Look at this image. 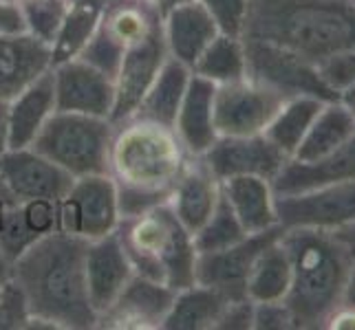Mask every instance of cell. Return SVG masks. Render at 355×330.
<instances>
[{
    "label": "cell",
    "mask_w": 355,
    "mask_h": 330,
    "mask_svg": "<svg viewBox=\"0 0 355 330\" xmlns=\"http://www.w3.org/2000/svg\"><path fill=\"white\" fill-rule=\"evenodd\" d=\"M87 240L53 231L35 240L18 260L9 277L20 286L31 313V328L93 330L97 313L87 291Z\"/></svg>",
    "instance_id": "1"
},
{
    "label": "cell",
    "mask_w": 355,
    "mask_h": 330,
    "mask_svg": "<svg viewBox=\"0 0 355 330\" xmlns=\"http://www.w3.org/2000/svg\"><path fill=\"white\" fill-rule=\"evenodd\" d=\"M190 156L173 128L137 117L117 124L108 176L115 181L121 218L139 216L168 203Z\"/></svg>",
    "instance_id": "2"
},
{
    "label": "cell",
    "mask_w": 355,
    "mask_h": 330,
    "mask_svg": "<svg viewBox=\"0 0 355 330\" xmlns=\"http://www.w3.org/2000/svg\"><path fill=\"white\" fill-rule=\"evenodd\" d=\"M243 38L285 46L311 64L355 48L353 0H250Z\"/></svg>",
    "instance_id": "3"
},
{
    "label": "cell",
    "mask_w": 355,
    "mask_h": 330,
    "mask_svg": "<svg viewBox=\"0 0 355 330\" xmlns=\"http://www.w3.org/2000/svg\"><path fill=\"white\" fill-rule=\"evenodd\" d=\"M291 260V288L285 297L296 330H322L342 306L353 264L331 231L283 229Z\"/></svg>",
    "instance_id": "4"
},
{
    "label": "cell",
    "mask_w": 355,
    "mask_h": 330,
    "mask_svg": "<svg viewBox=\"0 0 355 330\" xmlns=\"http://www.w3.org/2000/svg\"><path fill=\"white\" fill-rule=\"evenodd\" d=\"M117 238L132 271L181 291L197 282L199 251L194 234L181 223L168 203L132 218H121Z\"/></svg>",
    "instance_id": "5"
},
{
    "label": "cell",
    "mask_w": 355,
    "mask_h": 330,
    "mask_svg": "<svg viewBox=\"0 0 355 330\" xmlns=\"http://www.w3.org/2000/svg\"><path fill=\"white\" fill-rule=\"evenodd\" d=\"M113 132L115 124L106 117L55 110L31 148L73 178L108 174Z\"/></svg>",
    "instance_id": "6"
},
{
    "label": "cell",
    "mask_w": 355,
    "mask_h": 330,
    "mask_svg": "<svg viewBox=\"0 0 355 330\" xmlns=\"http://www.w3.org/2000/svg\"><path fill=\"white\" fill-rule=\"evenodd\" d=\"M162 24L164 14L155 0H106L100 24L80 53V59L115 77L128 48Z\"/></svg>",
    "instance_id": "7"
},
{
    "label": "cell",
    "mask_w": 355,
    "mask_h": 330,
    "mask_svg": "<svg viewBox=\"0 0 355 330\" xmlns=\"http://www.w3.org/2000/svg\"><path fill=\"white\" fill-rule=\"evenodd\" d=\"M248 57V77L276 91L285 100L291 97H318L322 102L338 100V95L322 82L318 66L298 53L265 40L243 38Z\"/></svg>",
    "instance_id": "8"
},
{
    "label": "cell",
    "mask_w": 355,
    "mask_h": 330,
    "mask_svg": "<svg viewBox=\"0 0 355 330\" xmlns=\"http://www.w3.org/2000/svg\"><path fill=\"white\" fill-rule=\"evenodd\" d=\"M58 220L60 231L87 242L117 231L121 214L115 181L108 174L76 178L58 201Z\"/></svg>",
    "instance_id": "9"
},
{
    "label": "cell",
    "mask_w": 355,
    "mask_h": 330,
    "mask_svg": "<svg viewBox=\"0 0 355 330\" xmlns=\"http://www.w3.org/2000/svg\"><path fill=\"white\" fill-rule=\"evenodd\" d=\"M285 104V97L250 77L216 86L214 124L218 137L263 134Z\"/></svg>",
    "instance_id": "10"
},
{
    "label": "cell",
    "mask_w": 355,
    "mask_h": 330,
    "mask_svg": "<svg viewBox=\"0 0 355 330\" xmlns=\"http://www.w3.org/2000/svg\"><path fill=\"white\" fill-rule=\"evenodd\" d=\"M280 229L338 231L355 223V183H331L276 196Z\"/></svg>",
    "instance_id": "11"
},
{
    "label": "cell",
    "mask_w": 355,
    "mask_h": 330,
    "mask_svg": "<svg viewBox=\"0 0 355 330\" xmlns=\"http://www.w3.org/2000/svg\"><path fill=\"white\" fill-rule=\"evenodd\" d=\"M55 110L111 119L115 106V82L100 68L76 57L51 66Z\"/></svg>",
    "instance_id": "12"
},
{
    "label": "cell",
    "mask_w": 355,
    "mask_h": 330,
    "mask_svg": "<svg viewBox=\"0 0 355 330\" xmlns=\"http://www.w3.org/2000/svg\"><path fill=\"white\" fill-rule=\"evenodd\" d=\"M168 48L164 40V24L155 29L144 40L132 44L124 53L115 73V106L111 113V121L117 126L135 115L141 97L148 91L157 73L168 59Z\"/></svg>",
    "instance_id": "13"
},
{
    "label": "cell",
    "mask_w": 355,
    "mask_h": 330,
    "mask_svg": "<svg viewBox=\"0 0 355 330\" xmlns=\"http://www.w3.org/2000/svg\"><path fill=\"white\" fill-rule=\"evenodd\" d=\"M280 227L252 234L227 249L214 253H199L197 260V282L216 288L221 295L232 300L248 297V277L261 251L269 242L280 236Z\"/></svg>",
    "instance_id": "14"
},
{
    "label": "cell",
    "mask_w": 355,
    "mask_h": 330,
    "mask_svg": "<svg viewBox=\"0 0 355 330\" xmlns=\"http://www.w3.org/2000/svg\"><path fill=\"white\" fill-rule=\"evenodd\" d=\"M170 286L135 273L117 300L97 317V328L108 330H155L162 328L175 302Z\"/></svg>",
    "instance_id": "15"
},
{
    "label": "cell",
    "mask_w": 355,
    "mask_h": 330,
    "mask_svg": "<svg viewBox=\"0 0 355 330\" xmlns=\"http://www.w3.org/2000/svg\"><path fill=\"white\" fill-rule=\"evenodd\" d=\"M0 181L18 201L58 203L76 178L29 145V148H9L0 156Z\"/></svg>",
    "instance_id": "16"
},
{
    "label": "cell",
    "mask_w": 355,
    "mask_h": 330,
    "mask_svg": "<svg viewBox=\"0 0 355 330\" xmlns=\"http://www.w3.org/2000/svg\"><path fill=\"white\" fill-rule=\"evenodd\" d=\"M218 181L234 176H261L274 181L287 156L265 134L252 137H218L203 156Z\"/></svg>",
    "instance_id": "17"
},
{
    "label": "cell",
    "mask_w": 355,
    "mask_h": 330,
    "mask_svg": "<svg viewBox=\"0 0 355 330\" xmlns=\"http://www.w3.org/2000/svg\"><path fill=\"white\" fill-rule=\"evenodd\" d=\"M84 271H87V291L91 306L100 317L106 309H111V304L135 275L128 255L115 231L87 244Z\"/></svg>",
    "instance_id": "18"
},
{
    "label": "cell",
    "mask_w": 355,
    "mask_h": 330,
    "mask_svg": "<svg viewBox=\"0 0 355 330\" xmlns=\"http://www.w3.org/2000/svg\"><path fill=\"white\" fill-rule=\"evenodd\" d=\"M60 229L55 201H9L0 212V253L18 260L35 240Z\"/></svg>",
    "instance_id": "19"
},
{
    "label": "cell",
    "mask_w": 355,
    "mask_h": 330,
    "mask_svg": "<svg viewBox=\"0 0 355 330\" xmlns=\"http://www.w3.org/2000/svg\"><path fill=\"white\" fill-rule=\"evenodd\" d=\"M331 183H355V132L340 148L315 163L287 158L272 185L276 196H283V194H298L320 185H331Z\"/></svg>",
    "instance_id": "20"
},
{
    "label": "cell",
    "mask_w": 355,
    "mask_h": 330,
    "mask_svg": "<svg viewBox=\"0 0 355 330\" xmlns=\"http://www.w3.org/2000/svg\"><path fill=\"white\" fill-rule=\"evenodd\" d=\"M221 181L212 174L207 163L201 156H190L188 165L183 167L181 176L175 183L168 205L194 234L212 216L221 201Z\"/></svg>",
    "instance_id": "21"
},
{
    "label": "cell",
    "mask_w": 355,
    "mask_h": 330,
    "mask_svg": "<svg viewBox=\"0 0 355 330\" xmlns=\"http://www.w3.org/2000/svg\"><path fill=\"white\" fill-rule=\"evenodd\" d=\"M216 35L218 27L197 0H186L164 11V40L168 55L190 68Z\"/></svg>",
    "instance_id": "22"
},
{
    "label": "cell",
    "mask_w": 355,
    "mask_h": 330,
    "mask_svg": "<svg viewBox=\"0 0 355 330\" xmlns=\"http://www.w3.org/2000/svg\"><path fill=\"white\" fill-rule=\"evenodd\" d=\"M214 93L216 84L192 73L173 126L183 148L192 156H203L218 139L214 124Z\"/></svg>",
    "instance_id": "23"
},
{
    "label": "cell",
    "mask_w": 355,
    "mask_h": 330,
    "mask_svg": "<svg viewBox=\"0 0 355 330\" xmlns=\"http://www.w3.org/2000/svg\"><path fill=\"white\" fill-rule=\"evenodd\" d=\"M55 113L53 73L49 68L7 102L9 148H29Z\"/></svg>",
    "instance_id": "24"
},
{
    "label": "cell",
    "mask_w": 355,
    "mask_h": 330,
    "mask_svg": "<svg viewBox=\"0 0 355 330\" xmlns=\"http://www.w3.org/2000/svg\"><path fill=\"white\" fill-rule=\"evenodd\" d=\"M51 68V46L31 35H0V102H9Z\"/></svg>",
    "instance_id": "25"
},
{
    "label": "cell",
    "mask_w": 355,
    "mask_h": 330,
    "mask_svg": "<svg viewBox=\"0 0 355 330\" xmlns=\"http://www.w3.org/2000/svg\"><path fill=\"white\" fill-rule=\"evenodd\" d=\"M221 190L248 236L278 227L276 192L269 178L234 176L221 181Z\"/></svg>",
    "instance_id": "26"
},
{
    "label": "cell",
    "mask_w": 355,
    "mask_h": 330,
    "mask_svg": "<svg viewBox=\"0 0 355 330\" xmlns=\"http://www.w3.org/2000/svg\"><path fill=\"white\" fill-rule=\"evenodd\" d=\"M190 77H192L190 66L181 64L175 57H168L166 64L162 66V71L157 73V77L148 86V91L141 97L132 117L173 128L179 106L183 102V95L188 91Z\"/></svg>",
    "instance_id": "27"
},
{
    "label": "cell",
    "mask_w": 355,
    "mask_h": 330,
    "mask_svg": "<svg viewBox=\"0 0 355 330\" xmlns=\"http://www.w3.org/2000/svg\"><path fill=\"white\" fill-rule=\"evenodd\" d=\"M355 132V115L338 100L324 102L320 113L315 115L311 128L304 134L302 143L298 145L296 158L300 163H315L329 156L336 148H340L351 134Z\"/></svg>",
    "instance_id": "28"
},
{
    "label": "cell",
    "mask_w": 355,
    "mask_h": 330,
    "mask_svg": "<svg viewBox=\"0 0 355 330\" xmlns=\"http://www.w3.org/2000/svg\"><path fill=\"white\" fill-rule=\"evenodd\" d=\"M230 300L216 288L194 282L175 293V302L164 322V330H216Z\"/></svg>",
    "instance_id": "29"
},
{
    "label": "cell",
    "mask_w": 355,
    "mask_h": 330,
    "mask_svg": "<svg viewBox=\"0 0 355 330\" xmlns=\"http://www.w3.org/2000/svg\"><path fill=\"white\" fill-rule=\"evenodd\" d=\"M280 236L267 244L252 266L248 277V300L254 304L285 302L291 288V260Z\"/></svg>",
    "instance_id": "30"
},
{
    "label": "cell",
    "mask_w": 355,
    "mask_h": 330,
    "mask_svg": "<svg viewBox=\"0 0 355 330\" xmlns=\"http://www.w3.org/2000/svg\"><path fill=\"white\" fill-rule=\"evenodd\" d=\"M106 0H69L67 16L51 44V66L80 57L97 29Z\"/></svg>",
    "instance_id": "31"
},
{
    "label": "cell",
    "mask_w": 355,
    "mask_h": 330,
    "mask_svg": "<svg viewBox=\"0 0 355 330\" xmlns=\"http://www.w3.org/2000/svg\"><path fill=\"white\" fill-rule=\"evenodd\" d=\"M322 104H324L322 100H318V97H307V95L285 100V104L280 106L276 117L272 119V124L267 126V130L263 134L287 158H291L296 154L298 145L302 143L304 134H307V130L311 128L315 115L320 113Z\"/></svg>",
    "instance_id": "32"
},
{
    "label": "cell",
    "mask_w": 355,
    "mask_h": 330,
    "mask_svg": "<svg viewBox=\"0 0 355 330\" xmlns=\"http://www.w3.org/2000/svg\"><path fill=\"white\" fill-rule=\"evenodd\" d=\"M194 75L223 86L230 82H239L248 77V57H245V42L239 35L218 33L205 46V51L192 66Z\"/></svg>",
    "instance_id": "33"
},
{
    "label": "cell",
    "mask_w": 355,
    "mask_h": 330,
    "mask_svg": "<svg viewBox=\"0 0 355 330\" xmlns=\"http://www.w3.org/2000/svg\"><path fill=\"white\" fill-rule=\"evenodd\" d=\"M243 238H248V231L243 229L234 210H232L227 199L221 194V201H218L212 216L194 231V247H197L199 253H214L232 247V244L241 242Z\"/></svg>",
    "instance_id": "34"
},
{
    "label": "cell",
    "mask_w": 355,
    "mask_h": 330,
    "mask_svg": "<svg viewBox=\"0 0 355 330\" xmlns=\"http://www.w3.org/2000/svg\"><path fill=\"white\" fill-rule=\"evenodd\" d=\"M18 3L27 24V35L51 46L67 16L69 0H18Z\"/></svg>",
    "instance_id": "35"
},
{
    "label": "cell",
    "mask_w": 355,
    "mask_h": 330,
    "mask_svg": "<svg viewBox=\"0 0 355 330\" xmlns=\"http://www.w3.org/2000/svg\"><path fill=\"white\" fill-rule=\"evenodd\" d=\"M31 313L20 286L11 277L0 282V330H27Z\"/></svg>",
    "instance_id": "36"
},
{
    "label": "cell",
    "mask_w": 355,
    "mask_h": 330,
    "mask_svg": "<svg viewBox=\"0 0 355 330\" xmlns=\"http://www.w3.org/2000/svg\"><path fill=\"white\" fill-rule=\"evenodd\" d=\"M197 3H201V7L212 16L214 24L218 27V33L243 38L250 0H197Z\"/></svg>",
    "instance_id": "37"
},
{
    "label": "cell",
    "mask_w": 355,
    "mask_h": 330,
    "mask_svg": "<svg viewBox=\"0 0 355 330\" xmlns=\"http://www.w3.org/2000/svg\"><path fill=\"white\" fill-rule=\"evenodd\" d=\"M318 73L327 86L340 97V93L355 86V48L329 55L318 64Z\"/></svg>",
    "instance_id": "38"
},
{
    "label": "cell",
    "mask_w": 355,
    "mask_h": 330,
    "mask_svg": "<svg viewBox=\"0 0 355 330\" xmlns=\"http://www.w3.org/2000/svg\"><path fill=\"white\" fill-rule=\"evenodd\" d=\"M254 330H296L285 302L254 304Z\"/></svg>",
    "instance_id": "39"
},
{
    "label": "cell",
    "mask_w": 355,
    "mask_h": 330,
    "mask_svg": "<svg viewBox=\"0 0 355 330\" xmlns=\"http://www.w3.org/2000/svg\"><path fill=\"white\" fill-rule=\"evenodd\" d=\"M216 330H254V302L248 297L227 302Z\"/></svg>",
    "instance_id": "40"
},
{
    "label": "cell",
    "mask_w": 355,
    "mask_h": 330,
    "mask_svg": "<svg viewBox=\"0 0 355 330\" xmlns=\"http://www.w3.org/2000/svg\"><path fill=\"white\" fill-rule=\"evenodd\" d=\"M27 33L22 7L18 0H0V35H22Z\"/></svg>",
    "instance_id": "41"
},
{
    "label": "cell",
    "mask_w": 355,
    "mask_h": 330,
    "mask_svg": "<svg viewBox=\"0 0 355 330\" xmlns=\"http://www.w3.org/2000/svg\"><path fill=\"white\" fill-rule=\"evenodd\" d=\"M331 234L340 240V244L345 247L347 255H349V260L351 264L355 266V223L347 225V227H342L338 231H331Z\"/></svg>",
    "instance_id": "42"
},
{
    "label": "cell",
    "mask_w": 355,
    "mask_h": 330,
    "mask_svg": "<svg viewBox=\"0 0 355 330\" xmlns=\"http://www.w3.org/2000/svg\"><path fill=\"white\" fill-rule=\"evenodd\" d=\"M16 196H14V194H11L7 187H5V183L3 181H0V212H3V207L9 203V201H14ZM9 262L5 260V255L3 253H0V282H3V279H7L9 277Z\"/></svg>",
    "instance_id": "43"
},
{
    "label": "cell",
    "mask_w": 355,
    "mask_h": 330,
    "mask_svg": "<svg viewBox=\"0 0 355 330\" xmlns=\"http://www.w3.org/2000/svg\"><path fill=\"white\" fill-rule=\"evenodd\" d=\"M9 150V121H7V102H0V156Z\"/></svg>",
    "instance_id": "44"
},
{
    "label": "cell",
    "mask_w": 355,
    "mask_h": 330,
    "mask_svg": "<svg viewBox=\"0 0 355 330\" xmlns=\"http://www.w3.org/2000/svg\"><path fill=\"white\" fill-rule=\"evenodd\" d=\"M342 306L345 309H351L355 313V266L351 271V277L347 282V288H345V297H342Z\"/></svg>",
    "instance_id": "45"
},
{
    "label": "cell",
    "mask_w": 355,
    "mask_h": 330,
    "mask_svg": "<svg viewBox=\"0 0 355 330\" xmlns=\"http://www.w3.org/2000/svg\"><path fill=\"white\" fill-rule=\"evenodd\" d=\"M340 102L345 104L351 113L355 115V86H351V89H347L345 93H340Z\"/></svg>",
    "instance_id": "46"
},
{
    "label": "cell",
    "mask_w": 355,
    "mask_h": 330,
    "mask_svg": "<svg viewBox=\"0 0 355 330\" xmlns=\"http://www.w3.org/2000/svg\"><path fill=\"white\" fill-rule=\"evenodd\" d=\"M155 3L159 5V9H162V14H164V11H168L170 7H175L179 3H186V0H155Z\"/></svg>",
    "instance_id": "47"
},
{
    "label": "cell",
    "mask_w": 355,
    "mask_h": 330,
    "mask_svg": "<svg viewBox=\"0 0 355 330\" xmlns=\"http://www.w3.org/2000/svg\"><path fill=\"white\" fill-rule=\"evenodd\" d=\"M353 3H355V0H353Z\"/></svg>",
    "instance_id": "48"
}]
</instances>
